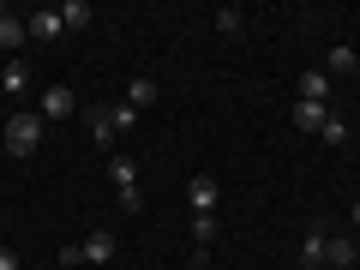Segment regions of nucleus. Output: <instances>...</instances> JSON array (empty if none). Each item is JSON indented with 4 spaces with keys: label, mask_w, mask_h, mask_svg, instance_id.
Returning <instances> with one entry per match:
<instances>
[{
    "label": "nucleus",
    "mask_w": 360,
    "mask_h": 270,
    "mask_svg": "<svg viewBox=\"0 0 360 270\" xmlns=\"http://www.w3.org/2000/svg\"><path fill=\"white\" fill-rule=\"evenodd\" d=\"M42 132H49V120H42V115H6V150L30 156L42 144Z\"/></svg>",
    "instance_id": "f257e3e1"
},
{
    "label": "nucleus",
    "mask_w": 360,
    "mask_h": 270,
    "mask_svg": "<svg viewBox=\"0 0 360 270\" xmlns=\"http://www.w3.org/2000/svg\"><path fill=\"white\" fill-rule=\"evenodd\" d=\"M72 108H78L72 84H49V90H42V120H66Z\"/></svg>",
    "instance_id": "f03ea898"
},
{
    "label": "nucleus",
    "mask_w": 360,
    "mask_h": 270,
    "mask_svg": "<svg viewBox=\"0 0 360 270\" xmlns=\"http://www.w3.org/2000/svg\"><path fill=\"white\" fill-rule=\"evenodd\" d=\"M186 205H193L198 217H217V180H210V174H193V186H186Z\"/></svg>",
    "instance_id": "7ed1b4c3"
},
{
    "label": "nucleus",
    "mask_w": 360,
    "mask_h": 270,
    "mask_svg": "<svg viewBox=\"0 0 360 270\" xmlns=\"http://www.w3.org/2000/svg\"><path fill=\"white\" fill-rule=\"evenodd\" d=\"M108 258H115V234H108V229L84 234V264H108Z\"/></svg>",
    "instance_id": "20e7f679"
},
{
    "label": "nucleus",
    "mask_w": 360,
    "mask_h": 270,
    "mask_svg": "<svg viewBox=\"0 0 360 270\" xmlns=\"http://www.w3.org/2000/svg\"><path fill=\"white\" fill-rule=\"evenodd\" d=\"M60 6H42V13L37 18H30V37H37V42H54V37H60Z\"/></svg>",
    "instance_id": "39448f33"
},
{
    "label": "nucleus",
    "mask_w": 360,
    "mask_h": 270,
    "mask_svg": "<svg viewBox=\"0 0 360 270\" xmlns=\"http://www.w3.org/2000/svg\"><path fill=\"white\" fill-rule=\"evenodd\" d=\"M324 120H330V108H324V103H295V127L300 132H324Z\"/></svg>",
    "instance_id": "423d86ee"
},
{
    "label": "nucleus",
    "mask_w": 360,
    "mask_h": 270,
    "mask_svg": "<svg viewBox=\"0 0 360 270\" xmlns=\"http://www.w3.org/2000/svg\"><path fill=\"white\" fill-rule=\"evenodd\" d=\"M115 115H108V108H90V139H96V144H103V150H108V144H115Z\"/></svg>",
    "instance_id": "0eeeda50"
},
{
    "label": "nucleus",
    "mask_w": 360,
    "mask_h": 270,
    "mask_svg": "<svg viewBox=\"0 0 360 270\" xmlns=\"http://www.w3.org/2000/svg\"><path fill=\"white\" fill-rule=\"evenodd\" d=\"M150 103H156V78H132L127 84V108L139 115V108H150Z\"/></svg>",
    "instance_id": "6e6552de"
},
{
    "label": "nucleus",
    "mask_w": 360,
    "mask_h": 270,
    "mask_svg": "<svg viewBox=\"0 0 360 270\" xmlns=\"http://www.w3.org/2000/svg\"><path fill=\"white\" fill-rule=\"evenodd\" d=\"M354 240H324V264H330V270H348V264H354Z\"/></svg>",
    "instance_id": "1a4fd4ad"
},
{
    "label": "nucleus",
    "mask_w": 360,
    "mask_h": 270,
    "mask_svg": "<svg viewBox=\"0 0 360 270\" xmlns=\"http://www.w3.org/2000/svg\"><path fill=\"white\" fill-rule=\"evenodd\" d=\"M30 37V25L25 18H13V13H0V49H18V42Z\"/></svg>",
    "instance_id": "9d476101"
},
{
    "label": "nucleus",
    "mask_w": 360,
    "mask_h": 270,
    "mask_svg": "<svg viewBox=\"0 0 360 270\" xmlns=\"http://www.w3.org/2000/svg\"><path fill=\"white\" fill-rule=\"evenodd\" d=\"M330 96V72H307L300 78V103H324Z\"/></svg>",
    "instance_id": "9b49d317"
},
{
    "label": "nucleus",
    "mask_w": 360,
    "mask_h": 270,
    "mask_svg": "<svg viewBox=\"0 0 360 270\" xmlns=\"http://www.w3.org/2000/svg\"><path fill=\"white\" fill-rule=\"evenodd\" d=\"M300 264H307V270L324 264V234L319 229H307V240H300Z\"/></svg>",
    "instance_id": "f8f14e48"
},
{
    "label": "nucleus",
    "mask_w": 360,
    "mask_h": 270,
    "mask_svg": "<svg viewBox=\"0 0 360 270\" xmlns=\"http://www.w3.org/2000/svg\"><path fill=\"white\" fill-rule=\"evenodd\" d=\"M354 60H360V54L348 49V42H336V49L324 54V72H354Z\"/></svg>",
    "instance_id": "ddd939ff"
},
{
    "label": "nucleus",
    "mask_w": 360,
    "mask_h": 270,
    "mask_svg": "<svg viewBox=\"0 0 360 270\" xmlns=\"http://www.w3.org/2000/svg\"><path fill=\"white\" fill-rule=\"evenodd\" d=\"M60 25L66 30H84L90 25V6H84V0H66V6H60Z\"/></svg>",
    "instance_id": "4468645a"
},
{
    "label": "nucleus",
    "mask_w": 360,
    "mask_h": 270,
    "mask_svg": "<svg viewBox=\"0 0 360 270\" xmlns=\"http://www.w3.org/2000/svg\"><path fill=\"white\" fill-rule=\"evenodd\" d=\"M108 174H115V186L127 193V186H139V174H132V162L127 156H108Z\"/></svg>",
    "instance_id": "2eb2a0df"
},
{
    "label": "nucleus",
    "mask_w": 360,
    "mask_h": 270,
    "mask_svg": "<svg viewBox=\"0 0 360 270\" xmlns=\"http://www.w3.org/2000/svg\"><path fill=\"white\" fill-rule=\"evenodd\" d=\"M25 84H30V72H25V66H18V60L6 66V72H0V90H6V96H13V90H25Z\"/></svg>",
    "instance_id": "dca6fc26"
},
{
    "label": "nucleus",
    "mask_w": 360,
    "mask_h": 270,
    "mask_svg": "<svg viewBox=\"0 0 360 270\" xmlns=\"http://www.w3.org/2000/svg\"><path fill=\"white\" fill-rule=\"evenodd\" d=\"M240 25H246V18L234 13V6H222V13H217V30H222V37H234V30H240Z\"/></svg>",
    "instance_id": "f3484780"
},
{
    "label": "nucleus",
    "mask_w": 360,
    "mask_h": 270,
    "mask_svg": "<svg viewBox=\"0 0 360 270\" xmlns=\"http://www.w3.org/2000/svg\"><path fill=\"white\" fill-rule=\"evenodd\" d=\"M324 144H348V120H336V115L324 120Z\"/></svg>",
    "instance_id": "a211bd4d"
},
{
    "label": "nucleus",
    "mask_w": 360,
    "mask_h": 270,
    "mask_svg": "<svg viewBox=\"0 0 360 270\" xmlns=\"http://www.w3.org/2000/svg\"><path fill=\"white\" fill-rule=\"evenodd\" d=\"M193 234H198V246H210L217 240V217H193Z\"/></svg>",
    "instance_id": "6ab92c4d"
},
{
    "label": "nucleus",
    "mask_w": 360,
    "mask_h": 270,
    "mask_svg": "<svg viewBox=\"0 0 360 270\" xmlns=\"http://www.w3.org/2000/svg\"><path fill=\"white\" fill-rule=\"evenodd\" d=\"M0 270H18V252H13V246H0Z\"/></svg>",
    "instance_id": "aec40b11"
},
{
    "label": "nucleus",
    "mask_w": 360,
    "mask_h": 270,
    "mask_svg": "<svg viewBox=\"0 0 360 270\" xmlns=\"http://www.w3.org/2000/svg\"><path fill=\"white\" fill-rule=\"evenodd\" d=\"M180 270H205V258H193V264H180Z\"/></svg>",
    "instance_id": "412c9836"
},
{
    "label": "nucleus",
    "mask_w": 360,
    "mask_h": 270,
    "mask_svg": "<svg viewBox=\"0 0 360 270\" xmlns=\"http://www.w3.org/2000/svg\"><path fill=\"white\" fill-rule=\"evenodd\" d=\"M354 229H360V205H354Z\"/></svg>",
    "instance_id": "4be33fe9"
},
{
    "label": "nucleus",
    "mask_w": 360,
    "mask_h": 270,
    "mask_svg": "<svg viewBox=\"0 0 360 270\" xmlns=\"http://www.w3.org/2000/svg\"><path fill=\"white\" fill-rule=\"evenodd\" d=\"M354 78H360V60H354Z\"/></svg>",
    "instance_id": "5701e85b"
}]
</instances>
